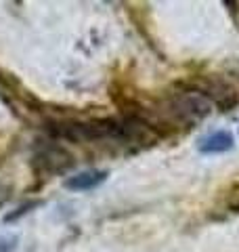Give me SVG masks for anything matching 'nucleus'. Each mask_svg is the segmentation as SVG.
<instances>
[{"mask_svg":"<svg viewBox=\"0 0 239 252\" xmlns=\"http://www.w3.org/2000/svg\"><path fill=\"white\" fill-rule=\"evenodd\" d=\"M235 141L233 135L229 130H214L210 135H206L197 141V149L206 156H212V154H225L229 149H233Z\"/></svg>","mask_w":239,"mask_h":252,"instance_id":"obj_3","label":"nucleus"},{"mask_svg":"<svg viewBox=\"0 0 239 252\" xmlns=\"http://www.w3.org/2000/svg\"><path fill=\"white\" fill-rule=\"evenodd\" d=\"M199 94H204L218 112H231L239 103V93L233 84L220 76H195L185 82Z\"/></svg>","mask_w":239,"mask_h":252,"instance_id":"obj_1","label":"nucleus"},{"mask_svg":"<svg viewBox=\"0 0 239 252\" xmlns=\"http://www.w3.org/2000/svg\"><path fill=\"white\" fill-rule=\"evenodd\" d=\"M17 246V235H4L0 238V252H13Z\"/></svg>","mask_w":239,"mask_h":252,"instance_id":"obj_6","label":"nucleus"},{"mask_svg":"<svg viewBox=\"0 0 239 252\" xmlns=\"http://www.w3.org/2000/svg\"><path fill=\"white\" fill-rule=\"evenodd\" d=\"M11 193H13V189L9 185H4V183H0V208L4 206L6 202L11 200Z\"/></svg>","mask_w":239,"mask_h":252,"instance_id":"obj_7","label":"nucleus"},{"mask_svg":"<svg viewBox=\"0 0 239 252\" xmlns=\"http://www.w3.org/2000/svg\"><path fill=\"white\" fill-rule=\"evenodd\" d=\"M109 172L107 170H82L74 177L65 179V187L71 189V191H90V189L99 187L103 181L107 179Z\"/></svg>","mask_w":239,"mask_h":252,"instance_id":"obj_4","label":"nucleus"},{"mask_svg":"<svg viewBox=\"0 0 239 252\" xmlns=\"http://www.w3.org/2000/svg\"><path fill=\"white\" fill-rule=\"evenodd\" d=\"M42 204V200H31V202H28V204H21V206L15 210V212H11V215H6V223H13V220H17V219H21L23 215H28V212H31V208H36V206H40Z\"/></svg>","mask_w":239,"mask_h":252,"instance_id":"obj_5","label":"nucleus"},{"mask_svg":"<svg viewBox=\"0 0 239 252\" xmlns=\"http://www.w3.org/2000/svg\"><path fill=\"white\" fill-rule=\"evenodd\" d=\"M74 164H76V158L71 156L65 147L57 145V141L40 145L34 152V158H31V168H34V172L40 177H46V179L65 175Z\"/></svg>","mask_w":239,"mask_h":252,"instance_id":"obj_2","label":"nucleus"}]
</instances>
